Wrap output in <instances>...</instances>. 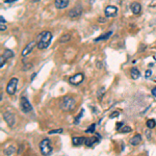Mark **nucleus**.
Listing matches in <instances>:
<instances>
[{"mask_svg":"<svg viewBox=\"0 0 156 156\" xmlns=\"http://www.w3.org/2000/svg\"><path fill=\"white\" fill-rule=\"evenodd\" d=\"M37 1H40V0H33V2H37Z\"/></svg>","mask_w":156,"mask_h":156,"instance_id":"obj_38","label":"nucleus"},{"mask_svg":"<svg viewBox=\"0 0 156 156\" xmlns=\"http://www.w3.org/2000/svg\"><path fill=\"white\" fill-rule=\"evenodd\" d=\"M2 117H3V119H4V121L6 122V124L9 125V127L11 128L14 127L15 124H16V117H15L14 113L6 111V113H3Z\"/></svg>","mask_w":156,"mask_h":156,"instance_id":"obj_8","label":"nucleus"},{"mask_svg":"<svg viewBox=\"0 0 156 156\" xmlns=\"http://www.w3.org/2000/svg\"><path fill=\"white\" fill-rule=\"evenodd\" d=\"M82 12H83L82 11V6L80 4H77V5H75L74 7H72V9H70L68 15H69V17L71 19H75V18L80 17L81 15H82Z\"/></svg>","mask_w":156,"mask_h":156,"instance_id":"obj_6","label":"nucleus"},{"mask_svg":"<svg viewBox=\"0 0 156 156\" xmlns=\"http://www.w3.org/2000/svg\"><path fill=\"white\" fill-rule=\"evenodd\" d=\"M71 39H72L71 35H69V33H66V35H61V39H59V42H61V43H68V42H70V41H71Z\"/></svg>","mask_w":156,"mask_h":156,"instance_id":"obj_19","label":"nucleus"},{"mask_svg":"<svg viewBox=\"0 0 156 156\" xmlns=\"http://www.w3.org/2000/svg\"><path fill=\"white\" fill-rule=\"evenodd\" d=\"M59 107H61V109L63 111L70 113V111L74 110V108L76 107V100L71 96H65L63 100L61 101Z\"/></svg>","mask_w":156,"mask_h":156,"instance_id":"obj_2","label":"nucleus"},{"mask_svg":"<svg viewBox=\"0 0 156 156\" xmlns=\"http://www.w3.org/2000/svg\"><path fill=\"white\" fill-rule=\"evenodd\" d=\"M146 124H147V127L149 128V129H153V128L156 127V121L154 120V119H150V120H148Z\"/></svg>","mask_w":156,"mask_h":156,"instance_id":"obj_20","label":"nucleus"},{"mask_svg":"<svg viewBox=\"0 0 156 156\" xmlns=\"http://www.w3.org/2000/svg\"><path fill=\"white\" fill-rule=\"evenodd\" d=\"M122 126H124V123H123V122L118 123V124H117V130H120V127H122Z\"/></svg>","mask_w":156,"mask_h":156,"instance_id":"obj_31","label":"nucleus"},{"mask_svg":"<svg viewBox=\"0 0 156 156\" xmlns=\"http://www.w3.org/2000/svg\"><path fill=\"white\" fill-rule=\"evenodd\" d=\"M98 21L99 22H100V23H105V22H106V19H105V18H99L98 19Z\"/></svg>","mask_w":156,"mask_h":156,"instance_id":"obj_32","label":"nucleus"},{"mask_svg":"<svg viewBox=\"0 0 156 156\" xmlns=\"http://www.w3.org/2000/svg\"><path fill=\"white\" fill-rule=\"evenodd\" d=\"M152 94L154 95V97H156V87H154L153 90H152Z\"/></svg>","mask_w":156,"mask_h":156,"instance_id":"obj_37","label":"nucleus"},{"mask_svg":"<svg viewBox=\"0 0 156 156\" xmlns=\"http://www.w3.org/2000/svg\"><path fill=\"white\" fill-rule=\"evenodd\" d=\"M64 132V129L63 128H58V129H54V130H50L49 134H58V133H63Z\"/></svg>","mask_w":156,"mask_h":156,"instance_id":"obj_23","label":"nucleus"},{"mask_svg":"<svg viewBox=\"0 0 156 156\" xmlns=\"http://www.w3.org/2000/svg\"><path fill=\"white\" fill-rule=\"evenodd\" d=\"M119 115H120V113H119V111H115V113H113L111 115H110L109 118H110V119L117 118V117H119Z\"/></svg>","mask_w":156,"mask_h":156,"instance_id":"obj_28","label":"nucleus"},{"mask_svg":"<svg viewBox=\"0 0 156 156\" xmlns=\"http://www.w3.org/2000/svg\"><path fill=\"white\" fill-rule=\"evenodd\" d=\"M151 75H152V71H151V70H147V71H146V73H145V77L149 78Z\"/></svg>","mask_w":156,"mask_h":156,"instance_id":"obj_26","label":"nucleus"},{"mask_svg":"<svg viewBox=\"0 0 156 156\" xmlns=\"http://www.w3.org/2000/svg\"><path fill=\"white\" fill-rule=\"evenodd\" d=\"M0 30L1 31H5L6 30V26L4 25V23H0Z\"/></svg>","mask_w":156,"mask_h":156,"instance_id":"obj_29","label":"nucleus"},{"mask_svg":"<svg viewBox=\"0 0 156 156\" xmlns=\"http://www.w3.org/2000/svg\"><path fill=\"white\" fill-rule=\"evenodd\" d=\"M119 131L121 133H129L131 131V127H129V126H123L122 128H120Z\"/></svg>","mask_w":156,"mask_h":156,"instance_id":"obj_22","label":"nucleus"},{"mask_svg":"<svg viewBox=\"0 0 156 156\" xmlns=\"http://www.w3.org/2000/svg\"><path fill=\"white\" fill-rule=\"evenodd\" d=\"M130 9H131V11H132V13L134 15H139V14H141V12H142V5H141L139 2H135V1L131 3Z\"/></svg>","mask_w":156,"mask_h":156,"instance_id":"obj_13","label":"nucleus"},{"mask_svg":"<svg viewBox=\"0 0 156 156\" xmlns=\"http://www.w3.org/2000/svg\"><path fill=\"white\" fill-rule=\"evenodd\" d=\"M84 80L83 73H77L75 75H73L72 77L69 78V83L72 85H79V84Z\"/></svg>","mask_w":156,"mask_h":156,"instance_id":"obj_7","label":"nucleus"},{"mask_svg":"<svg viewBox=\"0 0 156 156\" xmlns=\"http://www.w3.org/2000/svg\"><path fill=\"white\" fill-rule=\"evenodd\" d=\"M17 0H4V3H13V2H16Z\"/></svg>","mask_w":156,"mask_h":156,"instance_id":"obj_33","label":"nucleus"},{"mask_svg":"<svg viewBox=\"0 0 156 156\" xmlns=\"http://www.w3.org/2000/svg\"><path fill=\"white\" fill-rule=\"evenodd\" d=\"M141 142H142V135L141 134H135L129 139V144L132 145V146H137L139 144H141Z\"/></svg>","mask_w":156,"mask_h":156,"instance_id":"obj_15","label":"nucleus"},{"mask_svg":"<svg viewBox=\"0 0 156 156\" xmlns=\"http://www.w3.org/2000/svg\"><path fill=\"white\" fill-rule=\"evenodd\" d=\"M117 14H118V7L113 5H108L105 7V11H104V15L105 17L110 18V17H116Z\"/></svg>","mask_w":156,"mask_h":156,"instance_id":"obj_10","label":"nucleus"},{"mask_svg":"<svg viewBox=\"0 0 156 156\" xmlns=\"http://www.w3.org/2000/svg\"><path fill=\"white\" fill-rule=\"evenodd\" d=\"M35 76H37V73H33V74H32V75H31V78H30V80H33V79H35Z\"/></svg>","mask_w":156,"mask_h":156,"instance_id":"obj_36","label":"nucleus"},{"mask_svg":"<svg viewBox=\"0 0 156 156\" xmlns=\"http://www.w3.org/2000/svg\"><path fill=\"white\" fill-rule=\"evenodd\" d=\"M20 108L24 113H28L32 111V106L30 102L28 101V99L26 97H21L20 99Z\"/></svg>","mask_w":156,"mask_h":156,"instance_id":"obj_4","label":"nucleus"},{"mask_svg":"<svg viewBox=\"0 0 156 156\" xmlns=\"http://www.w3.org/2000/svg\"><path fill=\"white\" fill-rule=\"evenodd\" d=\"M2 55L4 56V57H5V59H11V58L14 57L15 53H14V51H13V50L5 49V50H4V52H3Z\"/></svg>","mask_w":156,"mask_h":156,"instance_id":"obj_18","label":"nucleus"},{"mask_svg":"<svg viewBox=\"0 0 156 156\" xmlns=\"http://www.w3.org/2000/svg\"><path fill=\"white\" fill-rule=\"evenodd\" d=\"M147 136H148V139H151V135H150V130H147Z\"/></svg>","mask_w":156,"mask_h":156,"instance_id":"obj_34","label":"nucleus"},{"mask_svg":"<svg viewBox=\"0 0 156 156\" xmlns=\"http://www.w3.org/2000/svg\"><path fill=\"white\" fill-rule=\"evenodd\" d=\"M15 152H16V147H14V146H9L7 149L4 150V154L5 155H13Z\"/></svg>","mask_w":156,"mask_h":156,"instance_id":"obj_21","label":"nucleus"},{"mask_svg":"<svg viewBox=\"0 0 156 156\" xmlns=\"http://www.w3.org/2000/svg\"><path fill=\"white\" fill-rule=\"evenodd\" d=\"M31 67H32V65L31 64L29 65V63H28V64L26 65L25 67H23V70H24V71H27V70H29L30 68H31Z\"/></svg>","mask_w":156,"mask_h":156,"instance_id":"obj_30","label":"nucleus"},{"mask_svg":"<svg viewBox=\"0 0 156 156\" xmlns=\"http://www.w3.org/2000/svg\"><path fill=\"white\" fill-rule=\"evenodd\" d=\"M40 150L43 155H50L53 151V148L51 146V142L49 139H44L40 143Z\"/></svg>","mask_w":156,"mask_h":156,"instance_id":"obj_3","label":"nucleus"},{"mask_svg":"<svg viewBox=\"0 0 156 156\" xmlns=\"http://www.w3.org/2000/svg\"><path fill=\"white\" fill-rule=\"evenodd\" d=\"M84 141H85V137L83 136H74L72 139V144L73 146H80V145L84 144Z\"/></svg>","mask_w":156,"mask_h":156,"instance_id":"obj_16","label":"nucleus"},{"mask_svg":"<svg viewBox=\"0 0 156 156\" xmlns=\"http://www.w3.org/2000/svg\"><path fill=\"white\" fill-rule=\"evenodd\" d=\"M52 40V33L50 31H43L42 33L38 35V40H37V43H38V48L40 50H44L48 48L51 43Z\"/></svg>","mask_w":156,"mask_h":156,"instance_id":"obj_1","label":"nucleus"},{"mask_svg":"<svg viewBox=\"0 0 156 156\" xmlns=\"http://www.w3.org/2000/svg\"><path fill=\"white\" fill-rule=\"evenodd\" d=\"M99 137L97 135L96 136H91V137H85V141H84V145L87 147H93L94 145L98 144L99 143Z\"/></svg>","mask_w":156,"mask_h":156,"instance_id":"obj_11","label":"nucleus"},{"mask_svg":"<svg viewBox=\"0 0 156 156\" xmlns=\"http://www.w3.org/2000/svg\"><path fill=\"white\" fill-rule=\"evenodd\" d=\"M4 65H5V57L3 55H1L0 56V68H3Z\"/></svg>","mask_w":156,"mask_h":156,"instance_id":"obj_25","label":"nucleus"},{"mask_svg":"<svg viewBox=\"0 0 156 156\" xmlns=\"http://www.w3.org/2000/svg\"><path fill=\"white\" fill-rule=\"evenodd\" d=\"M130 76L132 78L133 80H136V79H139V76H141V72H139V70L136 68V67H132L131 69H130Z\"/></svg>","mask_w":156,"mask_h":156,"instance_id":"obj_14","label":"nucleus"},{"mask_svg":"<svg viewBox=\"0 0 156 156\" xmlns=\"http://www.w3.org/2000/svg\"><path fill=\"white\" fill-rule=\"evenodd\" d=\"M0 20H1V22H0V23H5V19H4L2 16H0Z\"/></svg>","mask_w":156,"mask_h":156,"instance_id":"obj_35","label":"nucleus"},{"mask_svg":"<svg viewBox=\"0 0 156 156\" xmlns=\"http://www.w3.org/2000/svg\"><path fill=\"white\" fill-rule=\"evenodd\" d=\"M110 35H113V31L110 30V31L106 32V33H104V35H100V37H98L97 39H95V42H99V41H105V40H108V39L110 38Z\"/></svg>","mask_w":156,"mask_h":156,"instance_id":"obj_17","label":"nucleus"},{"mask_svg":"<svg viewBox=\"0 0 156 156\" xmlns=\"http://www.w3.org/2000/svg\"><path fill=\"white\" fill-rule=\"evenodd\" d=\"M70 0H55L54 5L57 9H66L67 6L69 5Z\"/></svg>","mask_w":156,"mask_h":156,"instance_id":"obj_12","label":"nucleus"},{"mask_svg":"<svg viewBox=\"0 0 156 156\" xmlns=\"http://www.w3.org/2000/svg\"><path fill=\"white\" fill-rule=\"evenodd\" d=\"M37 45H38V43H37L35 41H32V42H30L29 44H27V45L24 47V49L22 50V53H21V55H22L23 57H26L27 55L30 54V52L33 50V48H35Z\"/></svg>","mask_w":156,"mask_h":156,"instance_id":"obj_9","label":"nucleus"},{"mask_svg":"<svg viewBox=\"0 0 156 156\" xmlns=\"http://www.w3.org/2000/svg\"><path fill=\"white\" fill-rule=\"evenodd\" d=\"M95 129H96V124H92L90 127L85 130V132L87 133H94L95 132Z\"/></svg>","mask_w":156,"mask_h":156,"instance_id":"obj_24","label":"nucleus"},{"mask_svg":"<svg viewBox=\"0 0 156 156\" xmlns=\"http://www.w3.org/2000/svg\"><path fill=\"white\" fill-rule=\"evenodd\" d=\"M17 85H18V78L16 77L12 78L9 83H7V85H6V93L11 96L15 95V93L17 91Z\"/></svg>","mask_w":156,"mask_h":156,"instance_id":"obj_5","label":"nucleus"},{"mask_svg":"<svg viewBox=\"0 0 156 156\" xmlns=\"http://www.w3.org/2000/svg\"><path fill=\"white\" fill-rule=\"evenodd\" d=\"M83 111H84L83 109H81V113L77 117V118L75 119V121H74V123H75V124H78V123H79V122H78V120H79V119H80L81 117H82V113H83Z\"/></svg>","mask_w":156,"mask_h":156,"instance_id":"obj_27","label":"nucleus"}]
</instances>
